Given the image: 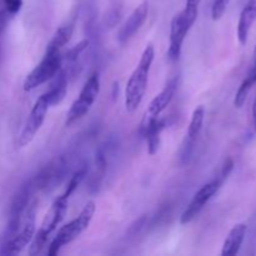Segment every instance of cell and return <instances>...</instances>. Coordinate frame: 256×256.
Masks as SVG:
<instances>
[{
  "label": "cell",
  "mask_w": 256,
  "mask_h": 256,
  "mask_svg": "<svg viewBox=\"0 0 256 256\" xmlns=\"http://www.w3.org/2000/svg\"><path fill=\"white\" fill-rule=\"evenodd\" d=\"M85 175H86V169H85V168H82V169L78 170L76 172H74V175L72 176V179H70L69 182H68V186H66V189H65V192H62V195L69 199V198L72 195V192H74L75 190L78 189V186L82 184V182L84 180Z\"/></svg>",
  "instance_id": "d6986e66"
},
{
  "label": "cell",
  "mask_w": 256,
  "mask_h": 256,
  "mask_svg": "<svg viewBox=\"0 0 256 256\" xmlns=\"http://www.w3.org/2000/svg\"><path fill=\"white\" fill-rule=\"evenodd\" d=\"M178 84H179V79L178 76L172 78L166 85H165L164 89L154 98V99L150 102L149 108H148L146 112H145L144 116L146 118H159L160 114L169 106L170 102L174 99L175 94H176L178 90Z\"/></svg>",
  "instance_id": "7c38bea8"
},
{
  "label": "cell",
  "mask_w": 256,
  "mask_h": 256,
  "mask_svg": "<svg viewBox=\"0 0 256 256\" xmlns=\"http://www.w3.org/2000/svg\"><path fill=\"white\" fill-rule=\"evenodd\" d=\"M36 209L38 200L32 199L28 202L24 212H22V222H20L19 232H15L5 245V252L10 255L19 254L22 252L28 245L32 242V238L35 235V222H36Z\"/></svg>",
  "instance_id": "5b68a950"
},
{
  "label": "cell",
  "mask_w": 256,
  "mask_h": 256,
  "mask_svg": "<svg viewBox=\"0 0 256 256\" xmlns=\"http://www.w3.org/2000/svg\"><path fill=\"white\" fill-rule=\"evenodd\" d=\"M100 92V78L98 72H94L89 76L86 82L82 86L79 96L70 106L69 112H66V119H65V126H70L78 120L84 118L90 112L92 106L94 105L98 95Z\"/></svg>",
  "instance_id": "52a82bcc"
},
{
  "label": "cell",
  "mask_w": 256,
  "mask_h": 256,
  "mask_svg": "<svg viewBox=\"0 0 256 256\" xmlns=\"http://www.w3.org/2000/svg\"><path fill=\"white\" fill-rule=\"evenodd\" d=\"M169 125L168 119L162 118H146L144 116L142 125H140V132L148 142V152L150 155H155L160 146V134L162 130Z\"/></svg>",
  "instance_id": "8fae6325"
},
{
  "label": "cell",
  "mask_w": 256,
  "mask_h": 256,
  "mask_svg": "<svg viewBox=\"0 0 256 256\" xmlns=\"http://www.w3.org/2000/svg\"><path fill=\"white\" fill-rule=\"evenodd\" d=\"M4 8L9 15H15L19 12V10L22 6V0H2Z\"/></svg>",
  "instance_id": "7402d4cb"
},
{
  "label": "cell",
  "mask_w": 256,
  "mask_h": 256,
  "mask_svg": "<svg viewBox=\"0 0 256 256\" xmlns=\"http://www.w3.org/2000/svg\"><path fill=\"white\" fill-rule=\"evenodd\" d=\"M50 105L48 102L46 96L44 94L35 102L34 106H32V112H30L29 116H28L26 122H25L24 126H22V132H20L19 138H18V145L20 148H24L29 145L30 142L34 140L35 135L42 128V122H44L45 118H46L48 110H49Z\"/></svg>",
  "instance_id": "ba28073f"
},
{
  "label": "cell",
  "mask_w": 256,
  "mask_h": 256,
  "mask_svg": "<svg viewBox=\"0 0 256 256\" xmlns=\"http://www.w3.org/2000/svg\"><path fill=\"white\" fill-rule=\"evenodd\" d=\"M204 119H205V108L202 105H199L198 108H195V110L192 112V120H190L189 129H188V148H192L195 144V140L199 136L200 132L202 129V125H204Z\"/></svg>",
  "instance_id": "e0dca14e"
},
{
  "label": "cell",
  "mask_w": 256,
  "mask_h": 256,
  "mask_svg": "<svg viewBox=\"0 0 256 256\" xmlns=\"http://www.w3.org/2000/svg\"><path fill=\"white\" fill-rule=\"evenodd\" d=\"M68 202H69V199L62 194L52 202L49 212L45 214L44 219H42L40 229L38 230V232L32 238V245H30L29 249V255H38L42 252V250L46 245L48 238L52 234V232L56 229L58 225L64 219L68 210Z\"/></svg>",
  "instance_id": "3957f363"
},
{
  "label": "cell",
  "mask_w": 256,
  "mask_h": 256,
  "mask_svg": "<svg viewBox=\"0 0 256 256\" xmlns=\"http://www.w3.org/2000/svg\"><path fill=\"white\" fill-rule=\"evenodd\" d=\"M155 50L152 44L148 45L142 52L139 64L129 78L125 89V106L129 112H134L142 104L148 89L150 69L154 62Z\"/></svg>",
  "instance_id": "6da1fadb"
},
{
  "label": "cell",
  "mask_w": 256,
  "mask_h": 256,
  "mask_svg": "<svg viewBox=\"0 0 256 256\" xmlns=\"http://www.w3.org/2000/svg\"><path fill=\"white\" fill-rule=\"evenodd\" d=\"M256 84V82H252L250 78H245L244 82L240 84L239 89H238L236 94H235V99H234V105L236 108H242V105L245 104V102H246L248 99V95H249V92H252V86Z\"/></svg>",
  "instance_id": "ac0fdd59"
},
{
  "label": "cell",
  "mask_w": 256,
  "mask_h": 256,
  "mask_svg": "<svg viewBox=\"0 0 256 256\" xmlns=\"http://www.w3.org/2000/svg\"><path fill=\"white\" fill-rule=\"evenodd\" d=\"M230 0H215L214 4H212V20H219L222 19V15L226 12V8L229 5Z\"/></svg>",
  "instance_id": "ffe728a7"
},
{
  "label": "cell",
  "mask_w": 256,
  "mask_h": 256,
  "mask_svg": "<svg viewBox=\"0 0 256 256\" xmlns=\"http://www.w3.org/2000/svg\"><path fill=\"white\" fill-rule=\"evenodd\" d=\"M95 210H96L95 202H88L85 206L82 208V212H80V214L74 220H72L66 225L60 228L58 234L55 235V238L50 242L49 248H48V255H58V252L62 250V248L76 240L89 228L90 222H92V218H94Z\"/></svg>",
  "instance_id": "7a4b0ae2"
},
{
  "label": "cell",
  "mask_w": 256,
  "mask_h": 256,
  "mask_svg": "<svg viewBox=\"0 0 256 256\" xmlns=\"http://www.w3.org/2000/svg\"><path fill=\"white\" fill-rule=\"evenodd\" d=\"M256 20V0H249L240 14L238 22V40L242 45L248 42L249 32Z\"/></svg>",
  "instance_id": "4fadbf2b"
},
{
  "label": "cell",
  "mask_w": 256,
  "mask_h": 256,
  "mask_svg": "<svg viewBox=\"0 0 256 256\" xmlns=\"http://www.w3.org/2000/svg\"><path fill=\"white\" fill-rule=\"evenodd\" d=\"M198 14H199V9L185 6L182 12H179L172 18V24H170L169 49H168V58L172 62H176L180 58L185 38L194 22H196Z\"/></svg>",
  "instance_id": "277c9868"
},
{
  "label": "cell",
  "mask_w": 256,
  "mask_h": 256,
  "mask_svg": "<svg viewBox=\"0 0 256 256\" xmlns=\"http://www.w3.org/2000/svg\"><path fill=\"white\" fill-rule=\"evenodd\" d=\"M232 169H234V162H232V158H228L226 160H225L224 165H222V172H220V179L224 182L225 179H226L228 176L230 175V172H232Z\"/></svg>",
  "instance_id": "603a6c76"
},
{
  "label": "cell",
  "mask_w": 256,
  "mask_h": 256,
  "mask_svg": "<svg viewBox=\"0 0 256 256\" xmlns=\"http://www.w3.org/2000/svg\"><path fill=\"white\" fill-rule=\"evenodd\" d=\"M88 45H89V40H82V42H80L79 44L75 45L72 49H70L69 52L65 54V58H66L68 62H72V60L76 59V58L79 56V55L82 54L85 49H86Z\"/></svg>",
  "instance_id": "44dd1931"
},
{
  "label": "cell",
  "mask_w": 256,
  "mask_h": 256,
  "mask_svg": "<svg viewBox=\"0 0 256 256\" xmlns=\"http://www.w3.org/2000/svg\"><path fill=\"white\" fill-rule=\"evenodd\" d=\"M254 60H256V45H255V50H254Z\"/></svg>",
  "instance_id": "484cf974"
},
{
  "label": "cell",
  "mask_w": 256,
  "mask_h": 256,
  "mask_svg": "<svg viewBox=\"0 0 256 256\" xmlns=\"http://www.w3.org/2000/svg\"><path fill=\"white\" fill-rule=\"evenodd\" d=\"M222 180L220 179V178H216V179L212 180V182L202 185V186L195 192L192 200L190 202V204L188 205L186 209L184 210L182 216H180V224L186 225L189 224V222H192V220L198 216V214L204 209L206 202L216 194L218 190L222 186Z\"/></svg>",
  "instance_id": "9c48e42d"
},
{
  "label": "cell",
  "mask_w": 256,
  "mask_h": 256,
  "mask_svg": "<svg viewBox=\"0 0 256 256\" xmlns=\"http://www.w3.org/2000/svg\"><path fill=\"white\" fill-rule=\"evenodd\" d=\"M72 32H74V25L72 24H66L58 28V30L50 39L49 44L46 45L45 52H62V48L72 39Z\"/></svg>",
  "instance_id": "2e32d148"
},
{
  "label": "cell",
  "mask_w": 256,
  "mask_h": 256,
  "mask_svg": "<svg viewBox=\"0 0 256 256\" xmlns=\"http://www.w3.org/2000/svg\"><path fill=\"white\" fill-rule=\"evenodd\" d=\"M248 226L245 224H236L232 226L225 239L224 245H222V256H234L239 252L242 242H244L245 235H246Z\"/></svg>",
  "instance_id": "5bb4252c"
},
{
  "label": "cell",
  "mask_w": 256,
  "mask_h": 256,
  "mask_svg": "<svg viewBox=\"0 0 256 256\" xmlns=\"http://www.w3.org/2000/svg\"><path fill=\"white\" fill-rule=\"evenodd\" d=\"M62 64V52H45V55L42 59V62L25 78L24 84H22L25 92H32V90L40 86V85L52 80L60 72Z\"/></svg>",
  "instance_id": "8992f818"
},
{
  "label": "cell",
  "mask_w": 256,
  "mask_h": 256,
  "mask_svg": "<svg viewBox=\"0 0 256 256\" xmlns=\"http://www.w3.org/2000/svg\"><path fill=\"white\" fill-rule=\"evenodd\" d=\"M54 82L52 84L50 89L45 92V96H46L48 102H49L50 106L52 105L59 104L60 102H62V99L66 95L68 90V80L65 76V72L60 70L56 75L54 76Z\"/></svg>",
  "instance_id": "9a60e30c"
},
{
  "label": "cell",
  "mask_w": 256,
  "mask_h": 256,
  "mask_svg": "<svg viewBox=\"0 0 256 256\" xmlns=\"http://www.w3.org/2000/svg\"><path fill=\"white\" fill-rule=\"evenodd\" d=\"M200 2H202V0H186V2H185V6L199 9Z\"/></svg>",
  "instance_id": "cb8c5ba5"
},
{
  "label": "cell",
  "mask_w": 256,
  "mask_h": 256,
  "mask_svg": "<svg viewBox=\"0 0 256 256\" xmlns=\"http://www.w3.org/2000/svg\"><path fill=\"white\" fill-rule=\"evenodd\" d=\"M148 15H149V2L144 0L142 4H139L132 10V12L129 15L126 22L120 28L119 32H118V42L120 44H124L130 38L134 36L135 32L146 22Z\"/></svg>",
  "instance_id": "30bf717a"
},
{
  "label": "cell",
  "mask_w": 256,
  "mask_h": 256,
  "mask_svg": "<svg viewBox=\"0 0 256 256\" xmlns=\"http://www.w3.org/2000/svg\"><path fill=\"white\" fill-rule=\"evenodd\" d=\"M252 124H254V129L256 132V99L252 104Z\"/></svg>",
  "instance_id": "d4e9b609"
}]
</instances>
